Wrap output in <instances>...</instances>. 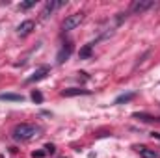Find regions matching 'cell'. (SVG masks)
I'll return each instance as SVG.
<instances>
[{"mask_svg": "<svg viewBox=\"0 0 160 158\" xmlns=\"http://www.w3.org/2000/svg\"><path fill=\"white\" fill-rule=\"evenodd\" d=\"M32 101H34V102H38V104L43 102V95H41L39 89H34V91H32Z\"/></svg>", "mask_w": 160, "mask_h": 158, "instance_id": "obj_14", "label": "cell"}, {"mask_svg": "<svg viewBox=\"0 0 160 158\" xmlns=\"http://www.w3.org/2000/svg\"><path fill=\"white\" fill-rule=\"evenodd\" d=\"M41 136V126L32 125V123H21L13 128V140L17 141H30L34 138Z\"/></svg>", "mask_w": 160, "mask_h": 158, "instance_id": "obj_1", "label": "cell"}, {"mask_svg": "<svg viewBox=\"0 0 160 158\" xmlns=\"http://www.w3.org/2000/svg\"><path fill=\"white\" fill-rule=\"evenodd\" d=\"M36 6V0H28V2H22L21 4V9L24 11V9H30V7H34Z\"/></svg>", "mask_w": 160, "mask_h": 158, "instance_id": "obj_15", "label": "cell"}, {"mask_svg": "<svg viewBox=\"0 0 160 158\" xmlns=\"http://www.w3.org/2000/svg\"><path fill=\"white\" fill-rule=\"evenodd\" d=\"M73 54V43H63V47L60 48V52L56 54V63L58 65H62V63H65L67 60H69V56Z\"/></svg>", "mask_w": 160, "mask_h": 158, "instance_id": "obj_3", "label": "cell"}, {"mask_svg": "<svg viewBox=\"0 0 160 158\" xmlns=\"http://www.w3.org/2000/svg\"><path fill=\"white\" fill-rule=\"evenodd\" d=\"M151 136H153V138H157V140H160V134H158V132H151Z\"/></svg>", "mask_w": 160, "mask_h": 158, "instance_id": "obj_20", "label": "cell"}, {"mask_svg": "<svg viewBox=\"0 0 160 158\" xmlns=\"http://www.w3.org/2000/svg\"><path fill=\"white\" fill-rule=\"evenodd\" d=\"M32 156H34V158H41V156H45V153L38 151V153H32Z\"/></svg>", "mask_w": 160, "mask_h": 158, "instance_id": "obj_19", "label": "cell"}, {"mask_svg": "<svg viewBox=\"0 0 160 158\" xmlns=\"http://www.w3.org/2000/svg\"><path fill=\"white\" fill-rule=\"evenodd\" d=\"M134 117H136V119H142V121H145V123H149V121H157V117L147 116V114H140V112H136V114H134Z\"/></svg>", "mask_w": 160, "mask_h": 158, "instance_id": "obj_13", "label": "cell"}, {"mask_svg": "<svg viewBox=\"0 0 160 158\" xmlns=\"http://www.w3.org/2000/svg\"><path fill=\"white\" fill-rule=\"evenodd\" d=\"M65 4H67V2H54V0L47 2V4H45V9L41 11L43 19H47V17H48V15H50V13H52V11L56 9V7H60V6H65Z\"/></svg>", "mask_w": 160, "mask_h": 158, "instance_id": "obj_9", "label": "cell"}, {"mask_svg": "<svg viewBox=\"0 0 160 158\" xmlns=\"http://www.w3.org/2000/svg\"><path fill=\"white\" fill-rule=\"evenodd\" d=\"M136 97V93H125V95H119L116 101H114V104H123V102H128V101H132Z\"/></svg>", "mask_w": 160, "mask_h": 158, "instance_id": "obj_12", "label": "cell"}, {"mask_svg": "<svg viewBox=\"0 0 160 158\" xmlns=\"http://www.w3.org/2000/svg\"><path fill=\"white\" fill-rule=\"evenodd\" d=\"M127 17H128V11H125V13H119V15H118V24H121V22H123Z\"/></svg>", "mask_w": 160, "mask_h": 158, "instance_id": "obj_17", "label": "cell"}, {"mask_svg": "<svg viewBox=\"0 0 160 158\" xmlns=\"http://www.w3.org/2000/svg\"><path fill=\"white\" fill-rule=\"evenodd\" d=\"M45 151H47L48 155H54V153H56V147H54L52 143H47V145H45Z\"/></svg>", "mask_w": 160, "mask_h": 158, "instance_id": "obj_16", "label": "cell"}, {"mask_svg": "<svg viewBox=\"0 0 160 158\" xmlns=\"http://www.w3.org/2000/svg\"><path fill=\"white\" fill-rule=\"evenodd\" d=\"M50 73V67H47V65H43V67H39V69H36V73L32 75V77H28L26 78V84H34V82H39V80H43L47 75Z\"/></svg>", "mask_w": 160, "mask_h": 158, "instance_id": "obj_5", "label": "cell"}, {"mask_svg": "<svg viewBox=\"0 0 160 158\" xmlns=\"http://www.w3.org/2000/svg\"><path fill=\"white\" fill-rule=\"evenodd\" d=\"M153 6H157V2L155 0H136L134 4H132V7H130V13H145L147 9H151Z\"/></svg>", "mask_w": 160, "mask_h": 158, "instance_id": "obj_2", "label": "cell"}, {"mask_svg": "<svg viewBox=\"0 0 160 158\" xmlns=\"http://www.w3.org/2000/svg\"><path fill=\"white\" fill-rule=\"evenodd\" d=\"M82 21H84V15H82V13H73V15L65 17V21H63V24H62V26H63V30H65V32H67V30H75Z\"/></svg>", "mask_w": 160, "mask_h": 158, "instance_id": "obj_4", "label": "cell"}, {"mask_svg": "<svg viewBox=\"0 0 160 158\" xmlns=\"http://www.w3.org/2000/svg\"><path fill=\"white\" fill-rule=\"evenodd\" d=\"M89 89H82V87H69L62 91V97H78V95H89Z\"/></svg>", "mask_w": 160, "mask_h": 158, "instance_id": "obj_7", "label": "cell"}, {"mask_svg": "<svg viewBox=\"0 0 160 158\" xmlns=\"http://www.w3.org/2000/svg\"><path fill=\"white\" fill-rule=\"evenodd\" d=\"M36 28V22L34 21H24V22H21L19 26H17V34L19 36H28V34H32V30Z\"/></svg>", "mask_w": 160, "mask_h": 158, "instance_id": "obj_6", "label": "cell"}, {"mask_svg": "<svg viewBox=\"0 0 160 158\" xmlns=\"http://www.w3.org/2000/svg\"><path fill=\"white\" fill-rule=\"evenodd\" d=\"M149 54H151V50H147V52H145V54H143V56H142V58L138 60V63H136V65H140V63H143V60H145V58H147Z\"/></svg>", "mask_w": 160, "mask_h": 158, "instance_id": "obj_18", "label": "cell"}, {"mask_svg": "<svg viewBox=\"0 0 160 158\" xmlns=\"http://www.w3.org/2000/svg\"><path fill=\"white\" fill-rule=\"evenodd\" d=\"M157 121H160V117H157Z\"/></svg>", "mask_w": 160, "mask_h": 158, "instance_id": "obj_21", "label": "cell"}, {"mask_svg": "<svg viewBox=\"0 0 160 158\" xmlns=\"http://www.w3.org/2000/svg\"><path fill=\"white\" fill-rule=\"evenodd\" d=\"M91 54H93V45H91V43H88V45H84V47L80 48L78 58H80V60H88V58H91Z\"/></svg>", "mask_w": 160, "mask_h": 158, "instance_id": "obj_11", "label": "cell"}, {"mask_svg": "<svg viewBox=\"0 0 160 158\" xmlns=\"http://www.w3.org/2000/svg\"><path fill=\"white\" fill-rule=\"evenodd\" d=\"M0 101H11V102H22L24 97L19 93H0Z\"/></svg>", "mask_w": 160, "mask_h": 158, "instance_id": "obj_10", "label": "cell"}, {"mask_svg": "<svg viewBox=\"0 0 160 158\" xmlns=\"http://www.w3.org/2000/svg\"><path fill=\"white\" fill-rule=\"evenodd\" d=\"M134 149L140 153V156L142 158H160V155L157 153V151L147 149V147H143V145H134Z\"/></svg>", "mask_w": 160, "mask_h": 158, "instance_id": "obj_8", "label": "cell"}]
</instances>
